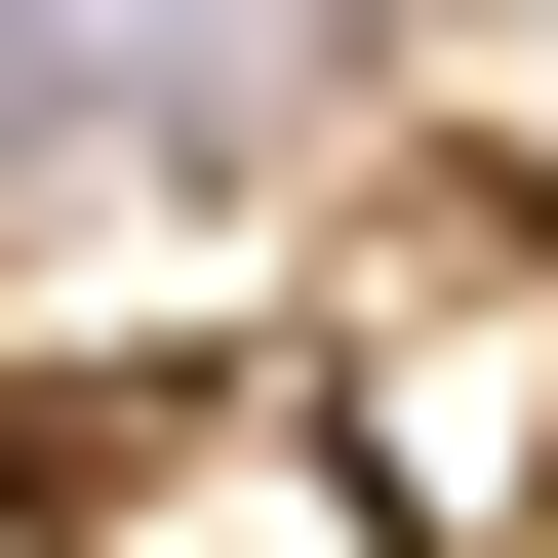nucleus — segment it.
<instances>
[{"mask_svg": "<svg viewBox=\"0 0 558 558\" xmlns=\"http://www.w3.org/2000/svg\"><path fill=\"white\" fill-rule=\"evenodd\" d=\"M360 81V0H0V199H199Z\"/></svg>", "mask_w": 558, "mask_h": 558, "instance_id": "nucleus-1", "label": "nucleus"}]
</instances>
